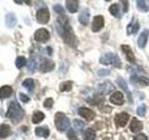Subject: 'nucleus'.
Instances as JSON below:
<instances>
[{"mask_svg": "<svg viewBox=\"0 0 149 140\" xmlns=\"http://www.w3.org/2000/svg\"><path fill=\"white\" fill-rule=\"evenodd\" d=\"M114 90H115V87L112 85L109 81L104 82L98 86V91H99L101 94H108V93L112 92Z\"/></svg>", "mask_w": 149, "mask_h": 140, "instance_id": "9d476101", "label": "nucleus"}, {"mask_svg": "<svg viewBox=\"0 0 149 140\" xmlns=\"http://www.w3.org/2000/svg\"><path fill=\"white\" fill-rule=\"evenodd\" d=\"M53 9L55 12H57L58 14H61V15H63L64 14V9L61 5H55L53 7Z\"/></svg>", "mask_w": 149, "mask_h": 140, "instance_id": "c9c22d12", "label": "nucleus"}, {"mask_svg": "<svg viewBox=\"0 0 149 140\" xmlns=\"http://www.w3.org/2000/svg\"><path fill=\"white\" fill-rule=\"evenodd\" d=\"M121 3H123V11L124 12H127L128 11V5H129V2L128 1H122Z\"/></svg>", "mask_w": 149, "mask_h": 140, "instance_id": "a19ab883", "label": "nucleus"}, {"mask_svg": "<svg viewBox=\"0 0 149 140\" xmlns=\"http://www.w3.org/2000/svg\"><path fill=\"white\" fill-rule=\"evenodd\" d=\"M142 129H143V123L136 118H133L132 120V123L130 124V130L132 133H137L140 132Z\"/></svg>", "mask_w": 149, "mask_h": 140, "instance_id": "f3484780", "label": "nucleus"}, {"mask_svg": "<svg viewBox=\"0 0 149 140\" xmlns=\"http://www.w3.org/2000/svg\"><path fill=\"white\" fill-rule=\"evenodd\" d=\"M78 114L82 116L84 119L88 121L92 120L95 117L94 112H93L91 109L88 108V107H80V108L78 109Z\"/></svg>", "mask_w": 149, "mask_h": 140, "instance_id": "9b49d317", "label": "nucleus"}, {"mask_svg": "<svg viewBox=\"0 0 149 140\" xmlns=\"http://www.w3.org/2000/svg\"><path fill=\"white\" fill-rule=\"evenodd\" d=\"M78 20L81 22V24L87 25L88 22H90V11L88 8H84L83 10L80 12L78 16Z\"/></svg>", "mask_w": 149, "mask_h": 140, "instance_id": "a211bd4d", "label": "nucleus"}, {"mask_svg": "<svg viewBox=\"0 0 149 140\" xmlns=\"http://www.w3.org/2000/svg\"><path fill=\"white\" fill-rule=\"evenodd\" d=\"M73 83L72 81H64L60 85V91L61 92H69L71 91Z\"/></svg>", "mask_w": 149, "mask_h": 140, "instance_id": "cd10ccee", "label": "nucleus"}, {"mask_svg": "<svg viewBox=\"0 0 149 140\" xmlns=\"http://www.w3.org/2000/svg\"><path fill=\"white\" fill-rule=\"evenodd\" d=\"M54 67H55V64L52 62V61L49 60V59H43L40 62L38 69L41 72L45 73V72H49L51 70H53Z\"/></svg>", "mask_w": 149, "mask_h": 140, "instance_id": "0eeeda50", "label": "nucleus"}, {"mask_svg": "<svg viewBox=\"0 0 149 140\" xmlns=\"http://www.w3.org/2000/svg\"><path fill=\"white\" fill-rule=\"evenodd\" d=\"M36 21L39 23L45 24V23L49 22V12L48 10V8H39L36 12Z\"/></svg>", "mask_w": 149, "mask_h": 140, "instance_id": "39448f33", "label": "nucleus"}, {"mask_svg": "<svg viewBox=\"0 0 149 140\" xmlns=\"http://www.w3.org/2000/svg\"><path fill=\"white\" fill-rule=\"evenodd\" d=\"M129 118H130V116L128 113L122 112V113H119L116 116L115 121H116V125L119 126V127H124V126H126V124L128 123Z\"/></svg>", "mask_w": 149, "mask_h": 140, "instance_id": "6e6552de", "label": "nucleus"}, {"mask_svg": "<svg viewBox=\"0 0 149 140\" xmlns=\"http://www.w3.org/2000/svg\"><path fill=\"white\" fill-rule=\"evenodd\" d=\"M47 50H48V51H49V54L50 55L51 53H52V49L50 48V47H48V48H47Z\"/></svg>", "mask_w": 149, "mask_h": 140, "instance_id": "79ce46f5", "label": "nucleus"}, {"mask_svg": "<svg viewBox=\"0 0 149 140\" xmlns=\"http://www.w3.org/2000/svg\"><path fill=\"white\" fill-rule=\"evenodd\" d=\"M133 140H147V136L143 134H139L138 135L134 137Z\"/></svg>", "mask_w": 149, "mask_h": 140, "instance_id": "ea45409f", "label": "nucleus"}, {"mask_svg": "<svg viewBox=\"0 0 149 140\" xmlns=\"http://www.w3.org/2000/svg\"><path fill=\"white\" fill-rule=\"evenodd\" d=\"M5 22L6 25L9 28H12L17 24V17L14 13H8L6 15V19H5Z\"/></svg>", "mask_w": 149, "mask_h": 140, "instance_id": "dca6fc26", "label": "nucleus"}, {"mask_svg": "<svg viewBox=\"0 0 149 140\" xmlns=\"http://www.w3.org/2000/svg\"><path fill=\"white\" fill-rule=\"evenodd\" d=\"M66 8L71 13L77 12V8H78V1H74V0H68V1H66Z\"/></svg>", "mask_w": 149, "mask_h": 140, "instance_id": "5701e85b", "label": "nucleus"}, {"mask_svg": "<svg viewBox=\"0 0 149 140\" xmlns=\"http://www.w3.org/2000/svg\"><path fill=\"white\" fill-rule=\"evenodd\" d=\"M74 126L77 131H82V129L84 128V123L79 120H74Z\"/></svg>", "mask_w": 149, "mask_h": 140, "instance_id": "72a5a7b5", "label": "nucleus"}, {"mask_svg": "<svg viewBox=\"0 0 149 140\" xmlns=\"http://www.w3.org/2000/svg\"><path fill=\"white\" fill-rule=\"evenodd\" d=\"M10 134V127L8 124L0 125V138H6Z\"/></svg>", "mask_w": 149, "mask_h": 140, "instance_id": "4be33fe9", "label": "nucleus"}, {"mask_svg": "<svg viewBox=\"0 0 149 140\" xmlns=\"http://www.w3.org/2000/svg\"><path fill=\"white\" fill-rule=\"evenodd\" d=\"M148 36H149V31L147 29L143 30L142 32V34L140 35L139 38H138V45L140 48H144L146 45V42H147V39H148Z\"/></svg>", "mask_w": 149, "mask_h": 140, "instance_id": "6ab92c4d", "label": "nucleus"}, {"mask_svg": "<svg viewBox=\"0 0 149 140\" xmlns=\"http://www.w3.org/2000/svg\"><path fill=\"white\" fill-rule=\"evenodd\" d=\"M137 3V7L138 8L140 9V10H142L143 12H146L149 10V8L146 6V4L144 1H141V0H138V1H136Z\"/></svg>", "mask_w": 149, "mask_h": 140, "instance_id": "c756f323", "label": "nucleus"}, {"mask_svg": "<svg viewBox=\"0 0 149 140\" xmlns=\"http://www.w3.org/2000/svg\"><path fill=\"white\" fill-rule=\"evenodd\" d=\"M36 61L34 59H30L29 62H28V64H27V68H28V70H29L30 72L33 73L36 70Z\"/></svg>", "mask_w": 149, "mask_h": 140, "instance_id": "7c9ffc66", "label": "nucleus"}, {"mask_svg": "<svg viewBox=\"0 0 149 140\" xmlns=\"http://www.w3.org/2000/svg\"><path fill=\"white\" fill-rule=\"evenodd\" d=\"M56 28L59 33V35L63 37L65 43L71 45L73 47L77 44V37L74 36L73 29L70 26L68 20L66 17H60L57 22H56Z\"/></svg>", "mask_w": 149, "mask_h": 140, "instance_id": "f257e3e1", "label": "nucleus"}, {"mask_svg": "<svg viewBox=\"0 0 149 140\" xmlns=\"http://www.w3.org/2000/svg\"><path fill=\"white\" fill-rule=\"evenodd\" d=\"M19 97H20L21 101H22L23 103H28L30 101L29 97H28L27 95H25L24 93H20V95H19Z\"/></svg>", "mask_w": 149, "mask_h": 140, "instance_id": "58836bf2", "label": "nucleus"}, {"mask_svg": "<svg viewBox=\"0 0 149 140\" xmlns=\"http://www.w3.org/2000/svg\"><path fill=\"white\" fill-rule=\"evenodd\" d=\"M15 64H16V67L21 69L24 66L25 64H27V61L24 57H22V56H20V57H18L16 62H15Z\"/></svg>", "mask_w": 149, "mask_h": 140, "instance_id": "c85d7f7f", "label": "nucleus"}, {"mask_svg": "<svg viewBox=\"0 0 149 140\" xmlns=\"http://www.w3.org/2000/svg\"><path fill=\"white\" fill-rule=\"evenodd\" d=\"M14 2H15V3H18V4H22V1H18V0H15Z\"/></svg>", "mask_w": 149, "mask_h": 140, "instance_id": "37998d69", "label": "nucleus"}, {"mask_svg": "<svg viewBox=\"0 0 149 140\" xmlns=\"http://www.w3.org/2000/svg\"><path fill=\"white\" fill-rule=\"evenodd\" d=\"M139 22L136 19H132V21L130 22V23L128 25L127 27V34L128 35H133V34H136V33L139 31Z\"/></svg>", "mask_w": 149, "mask_h": 140, "instance_id": "ddd939ff", "label": "nucleus"}, {"mask_svg": "<svg viewBox=\"0 0 149 140\" xmlns=\"http://www.w3.org/2000/svg\"><path fill=\"white\" fill-rule=\"evenodd\" d=\"M6 117L10 119L13 123H19L24 117V110L22 108V106L17 101H12L9 104Z\"/></svg>", "mask_w": 149, "mask_h": 140, "instance_id": "f03ea898", "label": "nucleus"}, {"mask_svg": "<svg viewBox=\"0 0 149 140\" xmlns=\"http://www.w3.org/2000/svg\"><path fill=\"white\" fill-rule=\"evenodd\" d=\"M67 136L70 140H79L77 136L76 133H74V131L73 129H70L67 133Z\"/></svg>", "mask_w": 149, "mask_h": 140, "instance_id": "f704fd0d", "label": "nucleus"}, {"mask_svg": "<svg viewBox=\"0 0 149 140\" xmlns=\"http://www.w3.org/2000/svg\"><path fill=\"white\" fill-rule=\"evenodd\" d=\"M22 86L25 89H27L29 92H32L35 88V82L32 78H26L25 80L22 82Z\"/></svg>", "mask_w": 149, "mask_h": 140, "instance_id": "a878e982", "label": "nucleus"}, {"mask_svg": "<svg viewBox=\"0 0 149 140\" xmlns=\"http://www.w3.org/2000/svg\"><path fill=\"white\" fill-rule=\"evenodd\" d=\"M137 82L142 86H147L149 85V78L146 77H139L137 78Z\"/></svg>", "mask_w": 149, "mask_h": 140, "instance_id": "2f4dec72", "label": "nucleus"}, {"mask_svg": "<svg viewBox=\"0 0 149 140\" xmlns=\"http://www.w3.org/2000/svg\"><path fill=\"white\" fill-rule=\"evenodd\" d=\"M116 83L118 84V86L121 88V89H123V91L127 93V95H128V98H129V100L130 103H132V93H130V90H129V88H128V84L127 82H126L123 78H118L116 79Z\"/></svg>", "mask_w": 149, "mask_h": 140, "instance_id": "2eb2a0df", "label": "nucleus"}, {"mask_svg": "<svg viewBox=\"0 0 149 140\" xmlns=\"http://www.w3.org/2000/svg\"><path fill=\"white\" fill-rule=\"evenodd\" d=\"M104 25V17L99 15V16H95L93 19V22H92V31L93 32H99L102 27Z\"/></svg>", "mask_w": 149, "mask_h": 140, "instance_id": "1a4fd4ad", "label": "nucleus"}, {"mask_svg": "<svg viewBox=\"0 0 149 140\" xmlns=\"http://www.w3.org/2000/svg\"><path fill=\"white\" fill-rule=\"evenodd\" d=\"M45 119V115L43 112H41V111H36L34 113V115H33L32 117V123H39L40 121H42Z\"/></svg>", "mask_w": 149, "mask_h": 140, "instance_id": "b1692460", "label": "nucleus"}, {"mask_svg": "<svg viewBox=\"0 0 149 140\" xmlns=\"http://www.w3.org/2000/svg\"><path fill=\"white\" fill-rule=\"evenodd\" d=\"M100 63L104 65L113 64L115 67H118V68L121 67V61L118 56V54H116V53L109 52V53L102 55L100 58Z\"/></svg>", "mask_w": 149, "mask_h": 140, "instance_id": "20e7f679", "label": "nucleus"}, {"mask_svg": "<svg viewBox=\"0 0 149 140\" xmlns=\"http://www.w3.org/2000/svg\"><path fill=\"white\" fill-rule=\"evenodd\" d=\"M121 50L125 53L126 55V58L130 63H135V57H134V54L132 52V49L130 48L128 45H122L121 46Z\"/></svg>", "mask_w": 149, "mask_h": 140, "instance_id": "4468645a", "label": "nucleus"}, {"mask_svg": "<svg viewBox=\"0 0 149 140\" xmlns=\"http://www.w3.org/2000/svg\"><path fill=\"white\" fill-rule=\"evenodd\" d=\"M98 76L99 77H106V76H108V75L110 74V71L109 70H107V69H101L98 71Z\"/></svg>", "mask_w": 149, "mask_h": 140, "instance_id": "4c0bfd02", "label": "nucleus"}, {"mask_svg": "<svg viewBox=\"0 0 149 140\" xmlns=\"http://www.w3.org/2000/svg\"><path fill=\"white\" fill-rule=\"evenodd\" d=\"M35 39L37 42L43 43L49 39V31L45 29V28H40V29L36 30L35 33Z\"/></svg>", "mask_w": 149, "mask_h": 140, "instance_id": "423d86ee", "label": "nucleus"}, {"mask_svg": "<svg viewBox=\"0 0 149 140\" xmlns=\"http://www.w3.org/2000/svg\"><path fill=\"white\" fill-rule=\"evenodd\" d=\"M53 99L52 98H47L44 102V106L47 107V108H50V107H52L53 106Z\"/></svg>", "mask_w": 149, "mask_h": 140, "instance_id": "e433bc0d", "label": "nucleus"}, {"mask_svg": "<svg viewBox=\"0 0 149 140\" xmlns=\"http://www.w3.org/2000/svg\"><path fill=\"white\" fill-rule=\"evenodd\" d=\"M36 134L37 136L47 138L49 135V130L48 127H37L36 128Z\"/></svg>", "mask_w": 149, "mask_h": 140, "instance_id": "412c9836", "label": "nucleus"}, {"mask_svg": "<svg viewBox=\"0 0 149 140\" xmlns=\"http://www.w3.org/2000/svg\"><path fill=\"white\" fill-rule=\"evenodd\" d=\"M96 136V134H95V131L92 130L91 128H88L85 131V133L83 134V137L84 140H94Z\"/></svg>", "mask_w": 149, "mask_h": 140, "instance_id": "393cba45", "label": "nucleus"}, {"mask_svg": "<svg viewBox=\"0 0 149 140\" xmlns=\"http://www.w3.org/2000/svg\"><path fill=\"white\" fill-rule=\"evenodd\" d=\"M13 90L10 86L5 85L0 88V99H6V98L9 97L11 95Z\"/></svg>", "mask_w": 149, "mask_h": 140, "instance_id": "aec40b11", "label": "nucleus"}, {"mask_svg": "<svg viewBox=\"0 0 149 140\" xmlns=\"http://www.w3.org/2000/svg\"><path fill=\"white\" fill-rule=\"evenodd\" d=\"M110 102L115 105L121 106L124 103V96L120 92H116L110 96Z\"/></svg>", "mask_w": 149, "mask_h": 140, "instance_id": "f8f14e48", "label": "nucleus"}, {"mask_svg": "<svg viewBox=\"0 0 149 140\" xmlns=\"http://www.w3.org/2000/svg\"><path fill=\"white\" fill-rule=\"evenodd\" d=\"M54 123L55 126L59 131L61 132H63V131H66L70 127V120L65 116L62 112H57L55 114V119H54Z\"/></svg>", "mask_w": 149, "mask_h": 140, "instance_id": "7ed1b4c3", "label": "nucleus"}, {"mask_svg": "<svg viewBox=\"0 0 149 140\" xmlns=\"http://www.w3.org/2000/svg\"><path fill=\"white\" fill-rule=\"evenodd\" d=\"M109 11L110 13L112 14L113 16L116 17V18H119L120 15H119V6L118 4H113V5H111L110 8H109Z\"/></svg>", "mask_w": 149, "mask_h": 140, "instance_id": "bb28decb", "label": "nucleus"}, {"mask_svg": "<svg viewBox=\"0 0 149 140\" xmlns=\"http://www.w3.org/2000/svg\"><path fill=\"white\" fill-rule=\"evenodd\" d=\"M146 105L142 104L141 106H139L138 108H137V114L140 117H143L144 115H146Z\"/></svg>", "mask_w": 149, "mask_h": 140, "instance_id": "473e14b6", "label": "nucleus"}]
</instances>
